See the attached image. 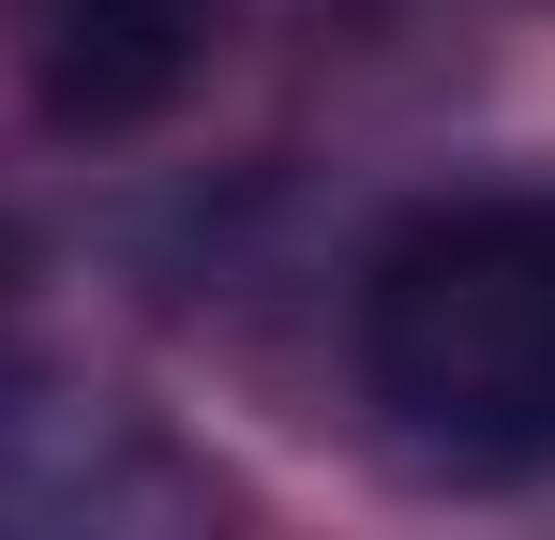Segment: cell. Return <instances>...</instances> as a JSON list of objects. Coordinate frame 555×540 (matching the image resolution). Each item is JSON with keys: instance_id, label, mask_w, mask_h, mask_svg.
<instances>
[{"instance_id": "obj_1", "label": "cell", "mask_w": 555, "mask_h": 540, "mask_svg": "<svg viewBox=\"0 0 555 540\" xmlns=\"http://www.w3.org/2000/svg\"><path fill=\"white\" fill-rule=\"evenodd\" d=\"M361 375L451 480L555 465V195H451L361 270Z\"/></svg>"}, {"instance_id": "obj_2", "label": "cell", "mask_w": 555, "mask_h": 540, "mask_svg": "<svg viewBox=\"0 0 555 540\" xmlns=\"http://www.w3.org/2000/svg\"><path fill=\"white\" fill-rule=\"evenodd\" d=\"M0 540H225V480L135 406H0Z\"/></svg>"}, {"instance_id": "obj_3", "label": "cell", "mask_w": 555, "mask_h": 540, "mask_svg": "<svg viewBox=\"0 0 555 540\" xmlns=\"http://www.w3.org/2000/svg\"><path fill=\"white\" fill-rule=\"evenodd\" d=\"M210 61V0H46L30 15V90L61 136H135L166 120Z\"/></svg>"}]
</instances>
